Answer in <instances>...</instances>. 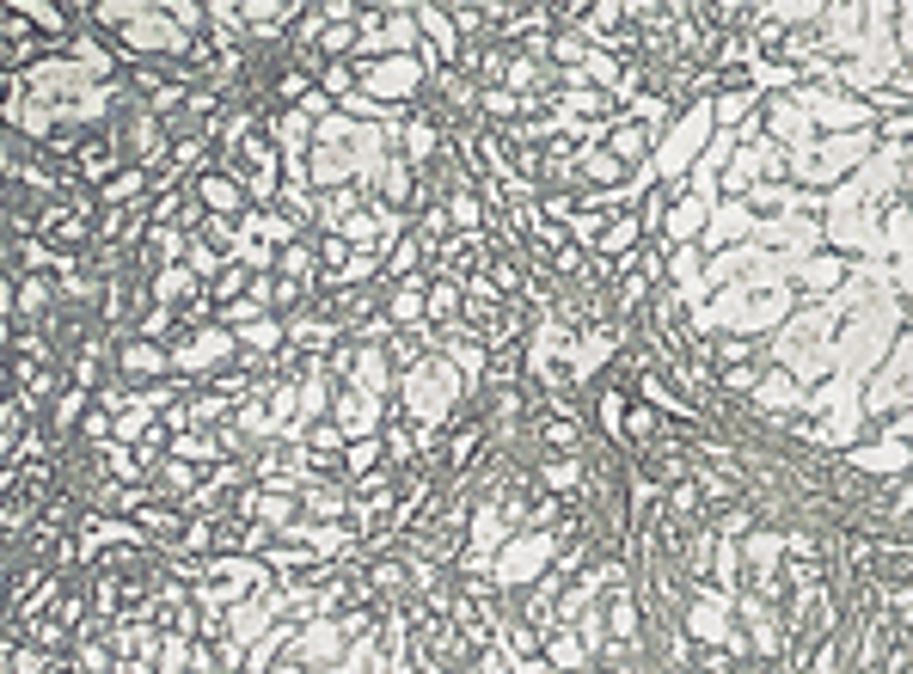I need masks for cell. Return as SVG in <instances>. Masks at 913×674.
Here are the masks:
<instances>
[{"label": "cell", "mask_w": 913, "mask_h": 674, "mask_svg": "<svg viewBox=\"0 0 913 674\" xmlns=\"http://www.w3.org/2000/svg\"><path fill=\"white\" fill-rule=\"evenodd\" d=\"M632 436H638V442H650V436H656V411H644V405L632 411Z\"/></svg>", "instance_id": "6da1fadb"}]
</instances>
